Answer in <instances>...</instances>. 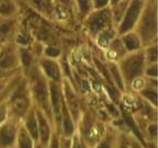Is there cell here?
Here are the masks:
<instances>
[{
    "label": "cell",
    "instance_id": "obj_2",
    "mask_svg": "<svg viewBox=\"0 0 158 148\" xmlns=\"http://www.w3.org/2000/svg\"><path fill=\"white\" fill-rule=\"evenodd\" d=\"M14 110L19 114L24 113L27 108V100L25 97H20L15 98L13 102Z\"/></svg>",
    "mask_w": 158,
    "mask_h": 148
},
{
    "label": "cell",
    "instance_id": "obj_7",
    "mask_svg": "<svg viewBox=\"0 0 158 148\" xmlns=\"http://www.w3.org/2000/svg\"><path fill=\"white\" fill-rule=\"evenodd\" d=\"M35 120H30L29 122V124H28V126H29V131H30L31 134L32 135V137H35L36 138L37 135H38V131H37L36 125H35Z\"/></svg>",
    "mask_w": 158,
    "mask_h": 148
},
{
    "label": "cell",
    "instance_id": "obj_9",
    "mask_svg": "<svg viewBox=\"0 0 158 148\" xmlns=\"http://www.w3.org/2000/svg\"><path fill=\"white\" fill-rule=\"evenodd\" d=\"M73 148H82V146L80 145V143H79V141L77 140H75L73 143Z\"/></svg>",
    "mask_w": 158,
    "mask_h": 148
},
{
    "label": "cell",
    "instance_id": "obj_13",
    "mask_svg": "<svg viewBox=\"0 0 158 148\" xmlns=\"http://www.w3.org/2000/svg\"><path fill=\"white\" fill-rule=\"evenodd\" d=\"M37 148H42V147H40V146H38V147H37Z\"/></svg>",
    "mask_w": 158,
    "mask_h": 148
},
{
    "label": "cell",
    "instance_id": "obj_4",
    "mask_svg": "<svg viewBox=\"0 0 158 148\" xmlns=\"http://www.w3.org/2000/svg\"><path fill=\"white\" fill-rule=\"evenodd\" d=\"M40 135H41L42 140L43 143H46L49 138V129L46 123V120L44 118L40 116Z\"/></svg>",
    "mask_w": 158,
    "mask_h": 148
},
{
    "label": "cell",
    "instance_id": "obj_1",
    "mask_svg": "<svg viewBox=\"0 0 158 148\" xmlns=\"http://www.w3.org/2000/svg\"><path fill=\"white\" fill-rule=\"evenodd\" d=\"M15 132L12 126H7L0 130V146H6L13 142Z\"/></svg>",
    "mask_w": 158,
    "mask_h": 148
},
{
    "label": "cell",
    "instance_id": "obj_5",
    "mask_svg": "<svg viewBox=\"0 0 158 148\" xmlns=\"http://www.w3.org/2000/svg\"><path fill=\"white\" fill-rule=\"evenodd\" d=\"M20 148H32V142L29 135L25 131H22L19 137Z\"/></svg>",
    "mask_w": 158,
    "mask_h": 148
},
{
    "label": "cell",
    "instance_id": "obj_11",
    "mask_svg": "<svg viewBox=\"0 0 158 148\" xmlns=\"http://www.w3.org/2000/svg\"><path fill=\"white\" fill-rule=\"evenodd\" d=\"M69 143H67V142H64V143H63V148H69Z\"/></svg>",
    "mask_w": 158,
    "mask_h": 148
},
{
    "label": "cell",
    "instance_id": "obj_10",
    "mask_svg": "<svg viewBox=\"0 0 158 148\" xmlns=\"http://www.w3.org/2000/svg\"><path fill=\"white\" fill-rule=\"evenodd\" d=\"M3 117H4V112L2 111V109H0V121H2Z\"/></svg>",
    "mask_w": 158,
    "mask_h": 148
},
{
    "label": "cell",
    "instance_id": "obj_3",
    "mask_svg": "<svg viewBox=\"0 0 158 148\" xmlns=\"http://www.w3.org/2000/svg\"><path fill=\"white\" fill-rule=\"evenodd\" d=\"M35 92H36L37 97H38L39 100L40 102L47 106L46 103V100H47V97H46V89L45 87L44 83L42 81H37L35 83Z\"/></svg>",
    "mask_w": 158,
    "mask_h": 148
},
{
    "label": "cell",
    "instance_id": "obj_6",
    "mask_svg": "<svg viewBox=\"0 0 158 148\" xmlns=\"http://www.w3.org/2000/svg\"><path fill=\"white\" fill-rule=\"evenodd\" d=\"M44 67L46 68V71L48 72L49 76H51L52 77L57 79L59 76V72L57 70V68L56 67V66H54L52 63H44Z\"/></svg>",
    "mask_w": 158,
    "mask_h": 148
},
{
    "label": "cell",
    "instance_id": "obj_8",
    "mask_svg": "<svg viewBox=\"0 0 158 148\" xmlns=\"http://www.w3.org/2000/svg\"><path fill=\"white\" fill-rule=\"evenodd\" d=\"M50 148H58V142H57L56 139V138H54L53 140H52Z\"/></svg>",
    "mask_w": 158,
    "mask_h": 148
},
{
    "label": "cell",
    "instance_id": "obj_12",
    "mask_svg": "<svg viewBox=\"0 0 158 148\" xmlns=\"http://www.w3.org/2000/svg\"><path fill=\"white\" fill-rule=\"evenodd\" d=\"M100 148H106V146H101Z\"/></svg>",
    "mask_w": 158,
    "mask_h": 148
}]
</instances>
